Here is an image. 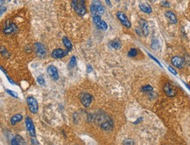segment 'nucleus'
<instances>
[{"instance_id": "42", "label": "nucleus", "mask_w": 190, "mask_h": 145, "mask_svg": "<svg viewBox=\"0 0 190 145\" xmlns=\"http://www.w3.org/2000/svg\"><path fill=\"white\" fill-rule=\"evenodd\" d=\"M116 1H117V2H118V1H119V0H116Z\"/></svg>"}, {"instance_id": "15", "label": "nucleus", "mask_w": 190, "mask_h": 145, "mask_svg": "<svg viewBox=\"0 0 190 145\" xmlns=\"http://www.w3.org/2000/svg\"><path fill=\"white\" fill-rule=\"evenodd\" d=\"M47 74L49 76L54 80H59V74H58V70L54 66H49L47 67Z\"/></svg>"}, {"instance_id": "1", "label": "nucleus", "mask_w": 190, "mask_h": 145, "mask_svg": "<svg viewBox=\"0 0 190 145\" xmlns=\"http://www.w3.org/2000/svg\"><path fill=\"white\" fill-rule=\"evenodd\" d=\"M71 6L73 10L76 12V14L80 16V17H83L87 13L85 0H72Z\"/></svg>"}, {"instance_id": "2", "label": "nucleus", "mask_w": 190, "mask_h": 145, "mask_svg": "<svg viewBox=\"0 0 190 145\" xmlns=\"http://www.w3.org/2000/svg\"><path fill=\"white\" fill-rule=\"evenodd\" d=\"M90 11L93 15L101 16L104 13V8L99 0H93V3L90 5Z\"/></svg>"}, {"instance_id": "22", "label": "nucleus", "mask_w": 190, "mask_h": 145, "mask_svg": "<svg viewBox=\"0 0 190 145\" xmlns=\"http://www.w3.org/2000/svg\"><path fill=\"white\" fill-rule=\"evenodd\" d=\"M152 48L155 51H158L160 49V43L159 41V39H153L152 40Z\"/></svg>"}, {"instance_id": "16", "label": "nucleus", "mask_w": 190, "mask_h": 145, "mask_svg": "<svg viewBox=\"0 0 190 145\" xmlns=\"http://www.w3.org/2000/svg\"><path fill=\"white\" fill-rule=\"evenodd\" d=\"M165 16H166L167 19H168V21H169L171 24H176V23L178 22L176 15L173 13L172 11H166Z\"/></svg>"}, {"instance_id": "43", "label": "nucleus", "mask_w": 190, "mask_h": 145, "mask_svg": "<svg viewBox=\"0 0 190 145\" xmlns=\"http://www.w3.org/2000/svg\"><path fill=\"white\" fill-rule=\"evenodd\" d=\"M8 1H11V0H8Z\"/></svg>"}, {"instance_id": "23", "label": "nucleus", "mask_w": 190, "mask_h": 145, "mask_svg": "<svg viewBox=\"0 0 190 145\" xmlns=\"http://www.w3.org/2000/svg\"><path fill=\"white\" fill-rule=\"evenodd\" d=\"M76 66V57L75 56H72L69 62H68V67L71 69V68H74Z\"/></svg>"}, {"instance_id": "11", "label": "nucleus", "mask_w": 190, "mask_h": 145, "mask_svg": "<svg viewBox=\"0 0 190 145\" xmlns=\"http://www.w3.org/2000/svg\"><path fill=\"white\" fill-rule=\"evenodd\" d=\"M163 90L165 92V94L169 96V97H173V96H175L176 94V89L175 88L173 87L171 83L169 82H167L164 87H163Z\"/></svg>"}, {"instance_id": "36", "label": "nucleus", "mask_w": 190, "mask_h": 145, "mask_svg": "<svg viewBox=\"0 0 190 145\" xmlns=\"http://www.w3.org/2000/svg\"><path fill=\"white\" fill-rule=\"evenodd\" d=\"M6 9H5V7H4V5H1V15L4 13V11H5Z\"/></svg>"}, {"instance_id": "39", "label": "nucleus", "mask_w": 190, "mask_h": 145, "mask_svg": "<svg viewBox=\"0 0 190 145\" xmlns=\"http://www.w3.org/2000/svg\"><path fill=\"white\" fill-rule=\"evenodd\" d=\"M1 70H2V72H4V73H5V74L7 75V73H6V71H5V70L4 68H3V67H1Z\"/></svg>"}, {"instance_id": "14", "label": "nucleus", "mask_w": 190, "mask_h": 145, "mask_svg": "<svg viewBox=\"0 0 190 145\" xmlns=\"http://www.w3.org/2000/svg\"><path fill=\"white\" fill-rule=\"evenodd\" d=\"M100 127L102 130H105V131H110L113 130V127H114V124H113V121L110 119V118H108L106 121H104L103 122H102L100 124Z\"/></svg>"}, {"instance_id": "7", "label": "nucleus", "mask_w": 190, "mask_h": 145, "mask_svg": "<svg viewBox=\"0 0 190 145\" xmlns=\"http://www.w3.org/2000/svg\"><path fill=\"white\" fill-rule=\"evenodd\" d=\"M34 51L38 57L44 59L46 56V49L44 45H42L40 42H37L34 44Z\"/></svg>"}, {"instance_id": "17", "label": "nucleus", "mask_w": 190, "mask_h": 145, "mask_svg": "<svg viewBox=\"0 0 190 145\" xmlns=\"http://www.w3.org/2000/svg\"><path fill=\"white\" fill-rule=\"evenodd\" d=\"M109 45L111 46L113 49H116V50H119V49H121V47H122V43H121V41H120L119 39H117L111 40V41L109 42Z\"/></svg>"}, {"instance_id": "37", "label": "nucleus", "mask_w": 190, "mask_h": 145, "mask_svg": "<svg viewBox=\"0 0 190 145\" xmlns=\"http://www.w3.org/2000/svg\"><path fill=\"white\" fill-rule=\"evenodd\" d=\"M6 77H7L8 80H9V82H10V83H11V84H14V82H13V80H11V78H10L9 76H8V75H6Z\"/></svg>"}, {"instance_id": "19", "label": "nucleus", "mask_w": 190, "mask_h": 145, "mask_svg": "<svg viewBox=\"0 0 190 145\" xmlns=\"http://www.w3.org/2000/svg\"><path fill=\"white\" fill-rule=\"evenodd\" d=\"M11 143L13 144V145H17V144H25L26 142H25V140H24L20 136H18V135H17V136H15L11 139Z\"/></svg>"}, {"instance_id": "6", "label": "nucleus", "mask_w": 190, "mask_h": 145, "mask_svg": "<svg viewBox=\"0 0 190 145\" xmlns=\"http://www.w3.org/2000/svg\"><path fill=\"white\" fill-rule=\"evenodd\" d=\"M26 130H27L28 133L30 134V136L32 137H36V132H35L34 122L28 116H26Z\"/></svg>"}, {"instance_id": "38", "label": "nucleus", "mask_w": 190, "mask_h": 145, "mask_svg": "<svg viewBox=\"0 0 190 145\" xmlns=\"http://www.w3.org/2000/svg\"><path fill=\"white\" fill-rule=\"evenodd\" d=\"M142 120H143V119H142V117H140V118H139L138 120H137V121H136V122H135L134 123H135V124H138V123L139 122H141Z\"/></svg>"}, {"instance_id": "3", "label": "nucleus", "mask_w": 190, "mask_h": 145, "mask_svg": "<svg viewBox=\"0 0 190 145\" xmlns=\"http://www.w3.org/2000/svg\"><path fill=\"white\" fill-rule=\"evenodd\" d=\"M137 33L140 36H145L146 37L149 34V27L148 23L145 19H140L139 20V28H136Z\"/></svg>"}, {"instance_id": "34", "label": "nucleus", "mask_w": 190, "mask_h": 145, "mask_svg": "<svg viewBox=\"0 0 190 145\" xmlns=\"http://www.w3.org/2000/svg\"><path fill=\"white\" fill-rule=\"evenodd\" d=\"M124 144H134V142H133V141L127 140V141H124Z\"/></svg>"}, {"instance_id": "9", "label": "nucleus", "mask_w": 190, "mask_h": 145, "mask_svg": "<svg viewBox=\"0 0 190 145\" xmlns=\"http://www.w3.org/2000/svg\"><path fill=\"white\" fill-rule=\"evenodd\" d=\"M117 18L118 19V20L121 22V24L126 27V28H131L132 27V24L130 22V20L128 19L127 16H126L124 12L122 11H117Z\"/></svg>"}, {"instance_id": "26", "label": "nucleus", "mask_w": 190, "mask_h": 145, "mask_svg": "<svg viewBox=\"0 0 190 145\" xmlns=\"http://www.w3.org/2000/svg\"><path fill=\"white\" fill-rule=\"evenodd\" d=\"M5 92L8 94H10L11 96H12V97H14V98H19V96H18V94L16 93V92H14V91H11V90H9V89H5Z\"/></svg>"}, {"instance_id": "30", "label": "nucleus", "mask_w": 190, "mask_h": 145, "mask_svg": "<svg viewBox=\"0 0 190 145\" xmlns=\"http://www.w3.org/2000/svg\"><path fill=\"white\" fill-rule=\"evenodd\" d=\"M161 5L164 6V7H169V6H170L169 3H168L167 1H163V2H161Z\"/></svg>"}, {"instance_id": "18", "label": "nucleus", "mask_w": 190, "mask_h": 145, "mask_svg": "<svg viewBox=\"0 0 190 145\" xmlns=\"http://www.w3.org/2000/svg\"><path fill=\"white\" fill-rule=\"evenodd\" d=\"M139 9L146 14H151L152 12V9L148 4H139Z\"/></svg>"}, {"instance_id": "13", "label": "nucleus", "mask_w": 190, "mask_h": 145, "mask_svg": "<svg viewBox=\"0 0 190 145\" xmlns=\"http://www.w3.org/2000/svg\"><path fill=\"white\" fill-rule=\"evenodd\" d=\"M68 50H63V49H60V48H57V49H54L52 53H51V56L54 59H61L63 57H65L68 54Z\"/></svg>"}, {"instance_id": "32", "label": "nucleus", "mask_w": 190, "mask_h": 145, "mask_svg": "<svg viewBox=\"0 0 190 145\" xmlns=\"http://www.w3.org/2000/svg\"><path fill=\"white\" fill-rule=\"evenodd\" d=\"M31 142L32 143H35V144H39V142L37 140H35V137H33L31 139Z\"/></svg>"}, {"instance_id": "29", "label": "nucleus", "mask_w": 190, "mask_h": 145, "mask_svg": "<svg viewBox=\"0 0 190 145\" xmlns=\"http://www.w3.org/2000/svg\"><path fill=\"white\" fill-rule=\"evenodd\" d=\"M168 69H169V71H170V72H171L172 74H175V75H177V72H176V71H175V69L173 68V67L169 66V67H168Z\"/></svg>"}, {"instance_id": "24", "label": "nucleus", "mask_w": 190, "mask_h": 145, "mask_svg": "<svg viewBox=\"0 0 190 145\" xmlns=\"http://www.w3.org/2000/svg\"><path fill=\"white\" fill-rule=\"evenodd\" d=\"M137 55H138V50L136 49V48H132V49L128 52V56L131 58L136 57Z\"/></svg>"}, {"instance_id": "5", "label": "nucleus", "mask_w": 190, "mask_h": 145, "mask_svg": "<svg viewBox=\"0 0 190 145\" xmlns=\"http://www.w3.org/2000/svg\"><path fill=\"white\" fill-rule=\"evenodd\" d=\"M3 31H4V33H5L7 35H10V34L15 33L16 31H18V28H17V26H16V25L14 23L8 20L4 24V30Z\"/></svg>"}, {"instance_id": "35", "label": "nucleus", "mask_w": 190, "mask_h": 145, "mask_svg": "<svg viewBox=\"0 0 190 145\" xmlns=\"http://www.w3.org/2000/svg\"><path fill=\"white\" fill-rule=\"evenodd\" d=\"M105 2H106V4H107L108 6L111 7V3H110V0H105Z\"/></svg>"}, {"instance_id": "4", "label": "nucleus", "mask_w": 190, "mask_h": 145, "mask_svg": "<svg viewBox=\"0 0 190 145\" xmlns=\"http://www.w3.org/2000/svg\"><path fill=\"white\" fill-rule=\"evenodd\" d=\"M26 102H27V105H28V108L31 111V113H33V114H36L38 112V109H39V105H38V102L37 100L33 97V96H29L26 99Z\"/></svg>"}, {"instance_id": "27", "label": "nucleus", "mask_w": 190, "mask_h": 145, "mask_svg": "<svg viewBox=\"0 0 190 145\" xmlns=\"http://www.w3.org/2000/svg\"><path fill=\"white\" fill-rule=\"evenodd\" d=\"M37 82L40 85H45V79L43 77V75H40L38 78H37Z\"/></svg>"}, {"instance_id": "28", "label": "nucleus", "mask_w": 190, "mask_h": 145, "mask_svg": "<svg viewBox=\"0 0 190 145\" xmlns=\"http://www.w3.org/2000/svg\"><path fill=\"white\" fill-rule=\"evenodd\" d=\"M148 55H149V57H150V58H152V59H153V60H154V61H155V62L157 63V64H159V65H160V67H162V66H161V64H160V62L159 60H158V59H157L156 58H154L153 56H152V55H151L150 53H148Z\"/></svg>"}, {"instance_id": "8", "label": "nucleus", "mask_w": 190, "mask_h": 145, "mask_svg": "<svg viewBox=\"0 0 190 145\" xmlns=\"http://www.w3.org/2000/svg\"><path fill=\"white\" fill-rule=\"evenodd\" d=\"M93 21L96 26L103 31H106L108 29V25L105 21H103L99 15H93Z\"/></svg>"}, {"instance_id": "21", "label": "nucleus", "mask_w": 190, "mask_h": 145, "mask_svg": "<svg viewBox=\"0 0 190 145\" xmlns=\"http://www.w3.org/2000/svg\"><path fill=\"white\" fill-rule=\"evenodd\" d=\"M62 42H63V45H64L65 47L67 48V50L71 51V50L73 49L72 43L70 42V40L68 39V37H63V38H62Z\"/></svg>"}, {"instance_id": "41", "label": "nucleus", "mask_w": 190, "mask_h": 145, "mask_svg": "<svg viewBox=\"0 0 190 145\" xmlns=\"http://www.w3.org/2000/svg\"><path fill=\"white\" fill-rule=\"evenodd\" d=\"M152 1H156V0H152Z\"/></svg>"}, {"instance_id": "33", "label": "nucleus", "mask_w": 190, "mask_h": 145, "mask_svg": "<svg viewBox=\"0 0 190 145\" xmlns=\"http://www.w3.org/2000/svg\"><path fill=\"white\" fill-rule=\"evenodd\" d=\"M92 71H93L92 67H91V66H88V67H87V73H88V74H89V73H91Z\"/></svg>"}, {"instance_id": "25", "label": "nucleus", "mask_w": 190, "mask_h": 145, "mask_svg": "<svg viewBox=\"0 0 190 145\" xmlns=\"http://www.w3.org/2000/svg\"><path fill=\"white\" fill-rule=\"evenodd\" d=\"M141 90L143 91V92H145V93H150V92H152L153 88L152 86H150V85H146V86L142 87Z\"/></svg>"}, {"instance_id": "31", "label": "nucleus", "mask_w": 190, "mask_h": 145, "mask_svg": "<svg viewBox=\"0 0 190 145\" xmlns=\"http://www.w3.org/2000/svg\"><path fill=\"white\" fill-rule=\"evenodd\" d=\"M185 61H186V63L188 65V62H190V57L188 56V55H185Z\"/></svg>"}, {"instance_id": "10", "label": "nucleus", "mask_w": 190, "mask_h": 145, "mask_svg": "<svg viewBox=\"0 0 190 145\" xmlns=\"http://www.w3.org/2000/svg\"><path fill=\"white\" fill-rule=\"evenodd\" d=\"M80 101L85 108H89L92 102V96L89 93H83L80 94Z\"/></svg>"}, {"instance_id": "12", "label": "nucleus", "mask_w": 190, "mask_h": 145, "mask_svg": "<svg viewBox=\"0 0 190 145\" xmlns=\"http://www.w3.org/2000/svg\"><path fill=\"white\" fill-rule=\"evenodd\" d=\"M171 62L173 64V66H175V67H178V68H183L185 66V63H186L185 59L179 57V56L173 57L171 59Z\"/></svg>"}, {"instance_id": "20", "label": "nucleus", "mask_w": 190, "mask_h": 145, "mask_svg": "<svg viewBox=\"0 0 190 145\" xmlns=\"http://www.w3.org/2000/svg\"><path fill=\"white\" fill-rule=\"evenodd\" d=\"M22 119H23L22 115H20V114H16V115H14V116L11 118V125H16L19 122L22 121Z\"/></svg>"}, {"instance_id": "40", "label": "nucleus", "mask_w": 190, "mask_h": 145, "mask_svg": "<svg viewBox=\"0 0 190 145\" xmlns=\"http://www.w3.org/2000/svg\"><path fill=\"white\" fill-rule=\"evenodd\" d=\"M3 4H4V0H1V5H3Z\"/></svg>"}]
</instances>
